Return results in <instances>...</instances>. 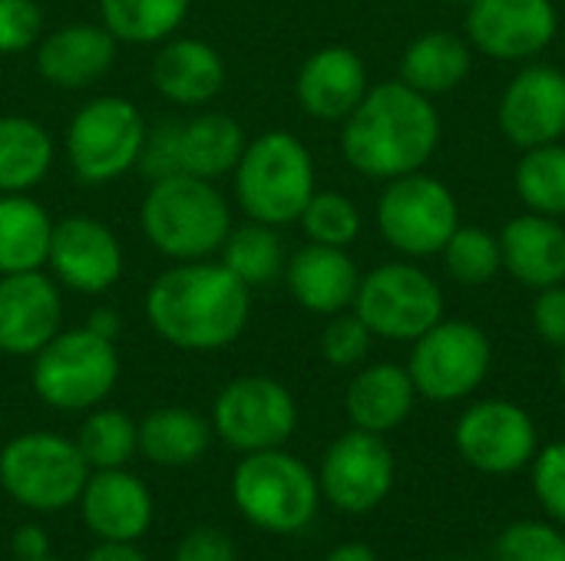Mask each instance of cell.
Instances as JSON below:
<instances>
[{"instance_id": "d6986e66", "label": "cell", "mask_w": 565, "mask_h": 561, "mask_svg": "<svg viewBox=\"0 0 565 561\" xmlns=\"http://www.w3.org/2000/svg\"><path fill=\"white\" fill-rule=\"evenodd\" d=\"M119 40L103 23H63L36 43V73L56 89H86L116 63Z\"/></svg>"}, {"instance_id": "d590c367", "label": "cell", "mask_w": 565, "mask_h": 561, "mask_svg": "<svg viewBox=\"0 0 565 561\" xmlns=\"http://www.w3.org/2000/svg\"><path fill=\"white\" fill-rule=\"evenodd\" d=\"M298 222L315 245L348 248L361 235V212L341 192H315Z\"/></svg>"}, {"instance_id": "ffe728a7", "label": "cell", "mask_w": 565, "mask_h": 561, "mask_svg": "<svg viewBox=\"0 0 565 561\" xmlns=\"http://www.w3.org/2000/svg\"><path fill=\"white\" fill-rule=\"evenodd\" d=\"M371 89L367 66L351 46H321L315 50L295 79V96L311 119L344 122L364 93Z\"/></svg>"}, {"instance_id": "7a4b0ae2", "label": "cell", "mask_w": 565, "mask_h": 561, "mask_svg": "<svg viewBox=\"0 0 565 561\" xmlns=\"http://www.w3.org/2000/svg\"><path fill=\"white\" fill-rule=\"evenodd\" d=\"M440 142V116L430 96L404 79L377 83L344 119V162L367 179H401L420 172Z\"/></svg>"}, {"instance_id": "ac0fdd59", "label": "cell", "mask_w": 565, "mask_h": 561, "mask_svg": "<svg viewBox=\"0 0 565 561\" xmlns=\"http://www.w3.org/2000/svg\"><path fill=\"white\" fill-rule=\"evenodd\" d=\"M500 129L520 149L559 142L565 136V73L533 63L513 76L500 99Z\"/></svg>"}, {"instance_id": "f35d334b", "label": "cell", "mask_w": 565, "mask_h": 561, "mask_svg": "<svg viewBox=\"0 0 565 561\" xmlns=\"http://www.w3.org/2000/svg\"><path fill=\"white\" fill-rule=\"evenodd\" d=\"M43 36V10L36 0H0V56L23 53Z\"/></svg>"}, {"instance_id": "4fadbf2b", "label": "cell", "mask_w": 565, "mask_h": 561, "mask_svg": "<svg viewBox=\"0 0 565 561\" xmlns=\"http://www.w3.org/2000/svg\"><path fill=\"white\" fill-rule=\"evenodd\" d=\"M394 473H397L394 453L384 443V436L354 427L328 446L321 460L318 486L331 506L361 516L377 509L391 496Z\"/></svg>"}, {"instance_id": "8d00e7d4", "label": "cell", "mask_w": 565, "mask_h": 561, "mask_svg": "<svg viewBox=\"0 0 565 561\" xmlns=\"http://www.w3.org/2000/svg\"><path fill=\"white\" fill-rule=\"evenodd\" d=\"M493 561H565V532L550 522H513L500 532Z\"/></svg>"}, {"instance_id": "30bf717a", "label": "cell", "mask_w": 565, "mask_h": 561, "mask_svg": "<svg viewBox=\"0 0 565 561\" xmlns=\"http://www.w3.org/2000/svg\"><path fill=\"white\" fill-rule=\"evenodd\" d=\"M377 228L384 241L407 258L440 255L460 228V205L454 192L424 172L391 179L377 198Z\"/></svg>"}, {"instance_id": "ba28073f", "label": "cell", "mask_w": 565, "mask_h": 561, "mask_svg": "<svg viewBox=\"0 0 565 561\" xmlns=\"http://www.w3.org/2000/svg\"><path fill=\"white\" fill-rule=\"evenodd\" d=\"M89 473L76 440L60 433H20L0 450V486L33 513H56L79 503Z\"/></svg>"}, {"instance_id": "7bdbcfd3", "label": "cell", "mask_w": 565, "mask_h": 561, "mask_svg": "<svg viewBox=\"0 0 565 561\" xmlns=\"http://www.w3.org/2000/svg\"><path fill=\"white\" fill-rule=\"evenodd\" d=\"M235 542L222 529H192L179 539L175 561H235Z\"/></svg>"}, {"instance_id": "681fc988", "label": "cell", "mask_w": 565, "mask_h": 561, "mask_svg": "<svg viewBox=\"0 0 565 561\" xmlns=\"http://www.w3.org/2000/svg\"><path fill=\"white\" fill-rule=\"evenodd\" d=\"M450 3H467V7H470V3H473V0H450Z\"/></svg>"}, {"instance_id": "bcb514c9", "label": "cell", "mask_w": 565, "mask_h": 561, "mask_svg": "<svg viewBox=\"0 0 565 561\" xmlns=\"http://www.w3.org/2000/svg\"><path fill=\"white\" fill-rule=\"evenodd\" d=\"M324 561H381L377 559V552L371 549V546H364V542H344V546H338V549H331Z\"/></svg>"}, {"instance_id": "83f0119b", "label": "cell", "mask_w": 565, "mask_h": 561, "mask_svg": "<svg viewBox=\"0 0 565 561\" xmlns=\"http://www.w3.org/2000/svg\"><path fill=\"white\" fill-rule=\"evenodd\" d=\"M212 427L189 407H159L139 423V453L166 470L192 466L205 456Z\"/></svg>"}, {"instance_id": "603a6c76", "label": "cell", "mask_w": 565, "mask_h": 561, "mask_svg": "<svg viewBox=\"0 0 565 561\" xmlns=\"http://www.w3.org/2000/svg\"><path fill=\"white\" fill-rule=\"evenodd\" d=\"M285 281H288L291 298L305 311L331 317L354 304L361 271H358L354 258L348 255V248L308 241L285 265Z\"/></svg>"}, {"instance_id": "816d5d0a", "label": "cell", "mask_w": 565, "mask_h": 561, "mask_svg": "<svg viewBox=\"0 0 565 561\" xmlns=\"http://www.w3.org/2000/svg\"><path fill=\"white\" fill-rule=\"evenodd\" d=\"M444 561H470V559H444Z\"/></svg>"}, {"instance_id": "9c48e42d", "label": "cell", "mask_w": 565, "mask_h": 561, "mask_svg": "<svg viewBox=\"0 0 565 561\" xmlns=\"http://www.w3.org/2000/svg\"><path fill=\"white\" fill-rule=\"evenodd\" d=\"M351 308L374 337L417 341L444 321V291L424 268L391 261L361 278Z\"/></svg>"}, {"instance_id": "1f68e13d", "label": "cell", "mask_w": 565, "mask_h": 561, "mask_svg": "<svg viewBox=\"0 0 565 561\" xmlns=\"http://www.w3.org/2000/svg\"><path fill=\"white\" fill-rule=\"evenodd\" d=\"M218 261L245 284V288H262L271 284L278 274H285V248L278 238V228L262 225V222H245V225H232Z\"/></svg>"}, {"instance_id": "f907efd6", "label": "cell", "mask_w": 565, "mask_h": 561, "mask_svg": "<svg viewBox=\"0 0 565 561\" xmlns=\"http://www.w3.org/2000/svg\"><path fill=\"white\" fill-rule=\"evenodd\" d=\"M40 561H60V559H53V555H46V559H40Z\"/></svg>"}, {"instance_id": "60d3db41", "label": "cell", "mask_w": 565, "mask_h": 561, "mask_svg": "<svg viewBox=\"0 0 565 561\" xmlns=\"http://www.w3.org/2000/svg\"><path fill=\"white\" fill-rule=\"evenodd\" d=\"M179 126L182 122H159V126H149L146 129V142H142V152H139V172L156 182V179H169V175H179L182 165H179Z\"/></svg>"}, {"instance_id": "9a60e30c", "label": "cell", "mask_w": 565, "mask_h": 561, "mask_svg": "<svg viewBox=\"0 0 565 561\" xmlns=\"http://www.w3.org/2000/svg\"><path fill=\"white\" fill-rule=\"evenodd\" d=\"M46 268L56 284L76 294H103L122 278V245L93 215H66L53 225Z\"/></svg>"}, {"instance_id": "7dc6e473", "label": "cell", "mask_w": 565, "mask_h": 561, "mask_svg": "<svg viewBox=\"0 0 565 561\" xmlns=\"http://www.w3.org/2000/svg\"><path fill=\"white\" fill-rule=\"evenodd\" d=\"M89 327L116 341V331H119V317H116L113 311H96V314L89 317Z\"/></svg>"}, {"instance_id": "e0dca14e", "label": "cell", "mask_w": 565, "mask_h": 561, "mask_svg": "<svg viewBox=\"0 0 565 561\" xmlns=\"http://www.w3.org/2000/svg\"><path fill=\"white\" fill-rule=\"evenodd\" d=\"M63 331L60 284L46 271L0 274V354L33 357Z\"/></svg>"}, {"instance_id": "ee69618b", "label": "cell", "mask_w": 565, "mask_h": 561, "mask_svg": "<svg viewBox=\"0 0 565 561\" xmlns=\"http://www.w3.org/2000/svg\"><path fill=\"white\" fill-rule=\"evenodd\" d=\"M13 555L20 561H40L50 555V536L36 522H23L13 532Z\"/></svg>"}, {"instance_id": "4316f807", "label": "cell", "mask_w": 565, "mask_h": 561, "mask_svg": "<svg viewBox=\"0 0 565 561\" xmlns=\"http://www.w3.org/2000/svg\"><path fill=\"white\" fill-rule=\"evenodd\" d=\"M53 225L50 212L30 192L0 195V274L43 271Z\"/></svg>"}, {"instance_id": "484cf974", "label": "cell", "mask_w": 565, "mask_h": 561, "mask_svg": "<svg viewBox=\"0 0 565 561\" xmlns=\"http://www.w3.org/2000/svg\"><path fill=\"white\" fill-rule=\"evenodd\" d=\"M248 145V136L238 119L228 112H199L179 126V165L185 175L195 179H222L232 175L242 152Z\"/></svg>"}, {"instance_id": "c3c4849f", "label": "cell", "mask_w": 565, "mask_h": 561, "mask_svg": "<svg viewBox=\"0 0 565 561\" xmlns=\"http://www.w3.org/2000/svg\"><path fill=\"white\" fill-rule=\"evenodd\" d=\"M559 384H563V393H565V357H563V364H559Z\"/></svg>"}, {"instance_id": "44dd1931", "label": "cell", "mask_w": 565, "mask_h": 561, "mask_svg": "<svg viewBox=\"0 0 565 561\" xmlns=\"http://www.w3.org/2000/svg\"><path fill=\"white\" fill-rule=\"evenodd\" d=\"M79 509L99 542H136L152 522V496L126 466L93 470L79 493Z\"/></svg>"}, {"instance_id": "f546056e", "label": "cell", "mask_w": 565, "mask_h": 561, "mask_svg": "<svg viewBox=\"0 0 565 561\" xmlns=\"http://www.w3.org/2000/svg\"><path fill=\"white\" fill-rule=\"evenodd\" d=\"M53 169V136L30 116H0V195L36 188Z\"/></svg>"}, {"instance_id": "277c9868", "label": "cell", "mask_w": 565, "mask_h": 561, "mask_svg": "<svg viewBox=\"0 0 565 561\" xmlns=\"http://www.w3.org/2000/svg\"><path fill=\"white\" fill-rule=\"evenodd\" d=\"M232 179L235 202L245 218L271 228L298 222L308 198L318 192L315 159L308 145L285 129H271L248 139Z\"/></svg>"}, {"instance_id": "7402d4cb", "label": "cell", "mask_w": 565, "mask_h": 561, "mask_svg": "<svg viewBox=\"0 0 565 561\" xmlns=\"http://www.w3.org/2000/svg\"><path fill=\"white\" fill-rule=\"evenodd\" d=\"M149 79L172 106H209L225 86V60L199 36H169L152 56Z\"/></svg>"}, {"instance_id": "3957f363", "label": "cell", "mask_w": 565, "mask_h": 561, "mask_svg": "<svg viewBox=\"0 0 565 561\" xmlns=\"http://www.w3.org/2000/svg\"><path fill=\"white\" fill-rule=\"evenodd\" d=\"M146 241L169 261L215 258L232 231V208L209 179L169 175L149 182L139 208Z\"/></svg>"}, {"instance_id": "2e32d148", "label": "cell", "mask_w": 565, "mask_h": 561, "mask_svg": "<svg viewBox=\"0 0 565 561\" xmlns=\"http://www.w3.org/2000/svg\"><path fill=\"white\" fill-rule=\"evenodd\" d=\"M553 0H473L467 7L470 43L503 63L543 53L556 36Z\"/></svg>"}, {"instance_id": "8fae6325", "label": "cell", "mask_w": 565, "mask_h": 561, "mask_svg": "<svg viewBox=\"0 0 565 561\" xmlns=\"http://www.w3.org/2000/svg\"><path fill=\"white\" fill-rule=\"evenodd\" d=\"M490 337L470 321H437L414 341L411 380L420 397L434 403H457L470 397L490 374Z\"/></svg>"}, {"instance_id": "836d02e7", "label": "cell", "mask_w": 565, "mask_h": 561, "mask_svg": "<svg viewBox=\"0 0 565 561\" xmlns=\"http://www.w3.org/2000/svg\"><path fill=\"white\" fill-rule=\"evenodd\" d=\"M516 188L530 212L559 218L565 215V145L550 142L523 149L516 165Z\"/></svg>"}, {"instance_id": "f6af8a7d", "label": "cell", "mask_w": 565, "mask_h": 561, "mask_svg": "<svg viewBox=\"0 0 565 561\" xmlns=\"http://www.w3.org/2000/svg\"><path fill=\"white\" fill-rule=\"evenodd\" d=\"M86 561H149L132 542H99Z\"/></svg>"}, {"instance_id": "7c38bea8", "label": "cell", "mask_w": 565, "mask_h": 561, "mask_svg": "<svg viewBox=\"0 0 565 561\" xmlns=\"http://www.w3.org/2000/svg\"><path fill=\"white\" fill-rule=\"evenodd\" d=\"M298 427V403L285 384L248 374L222 387L212 407V430L238 453L278 450Z\"/></svg>"}, {"instance_id": "52a82bcc", "label": "cell", "mask_w": 565, "mask_h": 561, "mask_svg": "<svg viewBox=\"0 0 565 561\" xmlns=\"http://www.w3.org/2000/svg\"><path fill=\"white\" fill-rule=\"evenodd\" d=\"M146 116L126 96H96L83 103L66 126V162L83 185H109L139 165Z\"/></svg>"}, {"instance_id": "74e56055", "label": "cell", "mask_w": 565, "mask_h": 561, "mask_svg": "<svg viewBox=\"0 0 565 561\" xmlns=\"http://www.w3.org/2000/svg\"><path fill=\"white\" fill-rule=\"evenodd\" d=\"M374 334L367 331V324L351 311L331 314L328 327L321 331V354L331 367H354L367 357Z\"/></svg>"}, {"instance_id": "6da1fadb", "label": "cell", "mask_w": 565, "mask_h": 561, "mask_svg": "<svg viewBox=\"0 0 565 561\" xmlns=\"http://www.w3.org/2000/svg\"><path fill=\"white\" fill-rule=\"evenodd\" d=\"M142 311L149 327L179 350H225L248 327L252 288L222 261H172V268L149 284Z\"/></svg>"}, {"instance_id": "cb8c5ba5", "label": "cell", "mask_w": 565, "mask_h": 561, "mask_svg": "<svg viewBox=\"0 0 565 561\" xmlns=\"http://www.w3.org/2000/svg\"><path fill=\"white\" fill-rule=\"evenodd\" d=\"M503 268L526 288H553L565 281V228L550 215H520L500 235Z\"/></svg>"}, {"instance_id": "b9f144b4", "label": "cell", "mask_w": 565, "mask_h": 561, "mask_svg": "<svg viewBox=\"0 0 565 561\" xmlns=\"http://www.w3.org/2000/svg\"><path fill=\"white\" fill-rule=\"evenodd\" d=\"M533 331L565 350V284H553V288H543L533 301Z\"/></svg>"}, {"instance_id": "f1b7e54d", "label": "cell", "mask_w": 565, "mask_h": 561, "mask_svg": "<svg viewBox=\"0 0 565 561\" xmlns=\"http://www.w3.org/2000/svg\"><path fill=\"white\" fill-rule=\"evenodd\" d=\"M470 63L473 56L463 36L447 30H430L404 50L401 79L424 96H444L470 76Z\"/></svg>"}, {"instance_id": "5b68a950", "label": "cell", "mask_w": 565, "mask_h": 561, "mask_svg": "<svg viewBox=\"0 0 565 561\" xmlns=\"http://www.w3.org/2000/svg\"><path fill=\"white\" fill-rule=\"evenodd\" d=\"M232 499L255 529L271 536H295L318 516L321 486L298 456L278 446L245 453L232 476Z\"/></svg>"}, {"instance_id": "5bb4252c", "label": "cell", "mask_w": 565, "mask_h": 561, "mask_svg": "<svg viewBox=\"0 0 565 561\" xmlns=\"http://www.w3.org/2000/svg\"><path fill=\"white\" fill-rule=\"evenodd\" d=\"M460 456L487 476H513L540 453L533 417L510 400H480L457 420Z\"/></svg>"}, {"instance_id": "e575fe53", "label": "cell", "mask_w": 565, "mask_h": 561, "mask_svg": "<svg viewBox=\"0 0 565 561\" xmlns=\"http://www.w3.org/2000/svg\"><path fill=\"white\" fill-rule=\"evenodd\" d=\"M444 265L447 274L457 284H487L500 274L503 255H500V238L490 235L480 225H460L450 241L444 245Z\"/></svg>"}, {"instance_id": "d4e9b609", "label": "cell", "mask_w": 565, "mask_h": 561, "mask_svg": "<svg viewBox=\"0 0 565 561\" xmlns=\"http://www.w3.org/2000/svg\"><path fill=\"white\" fill-rule=\"evenodd\" d=\"M414 400H417V387H414L407 367L371 364L348 384L344 410L358 430L384 436L411 417Z\"/></svg>"}, {"instance_id": "8992f818", "label": "cell", "mask_w": 565, "mask_h": 561, "mask_svg": "<svg viewBox=\"0 0 565 561\" xmlns=\"http://www.w3.org/2000/svg\"><path fill=\"white\" fill-rule=\"evenodd\" d=\"M36 397L63 413H83L99 407L119 380L116 341L86 327L60 331L43 350L33 354Z\"/></svg>"}, {"instance_id": "ab89813d", "label": "cell", "mask_w": 565, "mask_h": 561, "mask_svg": "<svg viewBox=\"0 0 565 561\" xmlns=\"http://www.w3.org/2000/svg\"><path fill=\"white\" fill-rule=\"evenodd\" d=\"M533 493L540 506L565 526V440L543 446V453L533 456Z\"/></svg>"}, {"instance_id": "4dcf8cb0", "label": "cell", "mask_w": 565, "mask_h": 561, "mask_svg": "<svg viewBox=\"0 0 565 561\" xmlns=\"http://www.w3.org/2000/svg\"><path fill=\"white\" fill-rule=\"evenodd\" d=\"M192 0H99V23L132 46H159L175 36Z\"/></svg>"}, {"instance_id": "d6a6232c", "label": "cell", "mask_w": 565, "mask_h": 561, "mask_svg": "<svg viewBox=\"0 0 565 561\" xmlns=\"http://www.w3.org/2000/svg\"><path fill=\"white\" fill-rule=\"evenodd\" d=\"M76 446L89 470H122L139 453V423L122 410L93 407L79 427Z\"/></svg>"}]
</instances>
